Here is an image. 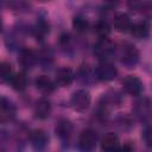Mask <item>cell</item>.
<instances>
[{
    "instance_id": "cell-14",
    "label": "cell",
    "mask_w": 152,
    "mask_h": 152,
    "mask_svg": "<svg viewBox=\"0 0 152 152\" xmlns=\"http://www.w3.org/2000/svg\"><path fill=\"white\" fill-rule=\"evenodd\" d=\"M34 86L36 88L43 93V94H50L55 90V84L53 82L46 76V75H39L34 80Z\"/></svg>"
},
{
    "instance_id": "cell-3",
    "label": "cell",
    "mask_w": 152,
    "mask_h": 152,
    "mask_svg": "<svg viewBox=\"0 0 152 152\" xmlns=\"http://www.w3.org/2000/svg\"><path fill=\"white\" fill-rule=\"evenodd\" d=\"M139 61V51L133 44H125L120 51V62L128 68L134 66Z\"/></svg>"
},
{
    "instance_id": "cell-9",
    "label": "cell",
    "mask_w": 152,
    "mask_h": 152,
    "mask_svg": "<svg viewBox=\"0 0 152 152\" xmlns=\"http://www.w3.org/2000/svg\"><path fill=\"white\" fill-rule=\"evenodd\" d=\"M15 115V106L10 101L7 100L5 96L1 97V102H0V118H1V121L5 122V121H10L14 118Z\"/></svg>"
},
{
    "instance_id": "cell-11",
    "label": "cell",
    "mask_w": 152,
    "mask_h": 152,
    "mask_svg": "<svg viewBox=\"0 0 152 152\" xmlns=\"http://www.w3.org/2000/svg\"><path fill=\"white\" fill-rule=\"evenodd\" d=\"M75 74L70 68H61L59 70H57L55 80L59 87H68L72 83Z\"/></svg>"
},
{
    "instance_id": "cell-17",
    "label": "cell",
    "mask_w": 152,
    "mask_h": 152,
    "mask_svg": "<svg viewBox=\"0 0 152 152\" xmlns=\"http://www.w3.org/2000/svg\"><path fill=\"white\" fill-rule=\"evenodd\" d=\"M11 87L17 91H23L27 87V77L24 72H17L10 80Z\"/></svg>"
},
{
    "instance_id": "cell-18",
    "label": "cell",
    "mask_w": 152,
    "mask_h": 152,
    "mask_svg": "<svg viewBox=\"0 0 152 152\" xmlns=\"http://www.w3.org/2000/svg\"><path fill=\"white\" fill-rule=\"evenodd\" d=\"M49 30H50L49 23H48L45 19L40 18V19L37 21V24H36V27H34V34H36L37 38L43 39V38L49 33Z\"/></svg>"
},
{
    "instance_id": "cell-13",
    "label": "cell",
    "mask_w": 152,
    "mask_h": 152,
    "mask_svg": "<svg viewBox=\"0 0 152 152\" xmlns=\"http://www.w3.org/2000/svg\"><path fill=\"white\" fill-rule=\"evenodd\" d=\"M51 113V103L46 99H40L34 104V116L39 120H45L50 116Z\"/></svg>"
},
{
    "instance_id": "cell-22",
    "label": "cell",
    "mask_w": 152,
    "mask_h": 152,
    "mask_svg": "<svg viewBox=\"0 0 152 152\" xmlns=\"http://www.w3.org/2000/svg\"><path fill=\"white\" fill-rule=\"evenodd\" d=\"M151 108H152V103L146 102V100H141L137 103L135 112L141 116H146V115H150L148 113H151Z\"/></svg>"
},
{
    "instance_id": "cell-4",
    "label": "cell",
    "mask_w": 152,
    "mask_h": 152,
    "mask_svg": "<svg viewBox=\"0 0 152 152\" xmlns=\"http://www.w3.org/2000/svg\"><path fill=\"white\" fill-rule=\"evenodd\" d=\"M114 51H115V44L109 38L100 39L94 45V55L100 59L108 58L114 53Z\"/></svg>"
},
{
    "instance_id": "cell-6",
    "label": "cell",
    "mask_w": 152,
    "mask_h": 152,
    "mask_svg": "<svg viewBox=\"0 0 152 152\" xmlns=\"http://www.w3.org/2000/svg\"><path fill=\"white\" fill-rule=\"evenodd\" d=\"M122 88L127 94L134 95V96L141 94L144 90L141 80L134 75H128L122 80Z\"/></svg>"
},
{
    "instance_id": "cell-12",
    "label": "cell",
    "mask_w": 152,
    "mask_h": 152,
    "mask_svg": "<svg viewBox=\"0 0 152 152\" xmlns=\"http://www.w3.org/2000/svg\"><path fill=\"white\" fill-rule=\"evenodd\" d=\"M19 63L24 68H32L37 62V55L32 49L23 48L19 51Z\"/></svg>"
},
{
    "instance_id": "cell-24",
    "label": "cell",
    "mask_w": 152,
    "mask_h": 152,
    "mask_svg": "<svg viewBox=\"0 0 152 152\" xmlns=\"http://www.w3.org/2000/svg\"><path fill=\"white\" fill-rule=\"evenodd\" d=\"M116 152H133V147L129 144H125L124 146L119 147Z\"/></svg>"
},
{
    "instance_id": "cell-15",
    "label": "cell",
    "mask_w": 152,
    "mask_h": 152,
    "mask_svg": "<svg viewBox=\"0 0 152 152\" xmlns=\"http://www.w3.org/2000/svg\"><path fill=\"white\" fill-rule=\"evenodd\" d=\"M113 25H114V28L118 32H127L132 27L131 19H129L128 14H126V13H119V14H116L115 18H114Z\"/></svg>"
},
{
    "instance_id": "cell-10",
    "label": "cell",
    "mask_w": 152,
    "mask_h": 152,
    "mask_svg": "<svg viewBox=\"0 0 152 152\" xmlns=\"http://www.w3.org/2000/svg\"><path fill=\"white\" fill-rule=\"evenodd\" d=\"M119 148V138L115 133L109 132L101 139L102 152H116Z\"/></svg>"
},
{
    "instance_id": "cell-7",
    "label": "cell",
    "mask_w": 152,
    "mask_h": 152,
    "mask_svg": "<svg viewBox=\"0 0 152 152\" xmlns=\"http://www.w3.org/2000/svg\"><path fill=\"white\" fill-rule=\"evenodd\" d=\"M28 138H30V142H31L32 147L38 152L43 151L48 146L49 137L43 129H33L30 133Z\"/></svg>"
},
{
    "instance_id": "cell-19",
    "label": "cell",
    "mask_w": 152,
    "mask_h": 152,
    "mask_svg": "<svg viewBox=\"0 0 152 152\" xmlns=\"http://www.w3.org/2000/svg\"><path fill=\"white\" fill-rule=\"evenodd\" d=\"M95 31L97 33V36L100 37V39H103V38H108L109 33H110V26L109 24L106 21V20H99L96 23V26H95Z\"/></svg>"
},
{
    "instance_id": "cell-16",
    "label": "cell",
    "mask_w": 152,
    "mask_h": 152,
    "mask_svg": "<svg viewBox=\"0 0 152 152\" xmlns=\"http://www.w3.org/2000/svg\"><path fill=\"white\" fill-rule=\"evenodd\" d=\"M131 33L137 39H145L150 34V25L147 21H139L131 27Z\"/></svg>"
},
{
    "instance_id": "cell-20",
    "label": "cell",
    "mask_w": 152,
    "mask_h": 152,
    "mask_svg": "<svg viewBox=\"0 0 152 152\" xmlns=\"http://www.w3.org/2000/svg\"><path fill=\"white\" fill-rule=\"evenodd\" d=\"M12 68H11V64L8 62H1L0 64V78L2 82H6L12 78Z\"/></svg>"
},
{
    "instance_id": "cell-21",
    "label": "cell",
    "mask_w": 152,
    "mask_h": 152,
    "mask_svg": "<svg viewBox=\"0 0 152 152\" xmlns=\"http://www.w3.org/2000/svg\"><path fill=\"white\" fill-rule=\"evenodd\" d=\"M72 27L77 32H84L88 28V21L86 18H83L81 15H76L72 19Z\"/></svg>"
},
{
    "instance_id": "cell-23",
    "label": "cell",
    "mask_w": 152,
    "mask_h": 152,
    "mask_svg": "<svg viewBox=\"0 0 152 152\" xmlns=\"http://www.w3.org/2000/svg\"><path fill=\"white\" fill-rule=\"evenodd\" d=\"M142 139L147 146L152 147V127L151 126H146L142 129Z\"/></svg>"
},
{
    "instance_id": "cell-1",
    "label": "cell",
    "mask_w": 152,
    "mask_h": 152,
    "mask_svg": "<svg viewBox=\"0 0 152 152\" xmlns=\"http://www.w3.org/2000/svg\"><path fill=\"white\" fill-rule=\"evenodd\" d=\"M97 142V134L91 128H86L81 132L77 141L78 150L81 152H93Z\"/></svg>"
},
{
    "instance_id": "cell-5",
    "label": "cell",
    "mask_w": 152,
    "mask_h": 152,
    "mask_svg": "<svg viewBox=\"0 0 152 152\" xmlns=\"http://www.w3.org/2000/svg\"><path fill=\"white\" fill-rule=\"evenodd\" d=\"M118 75V69L107 62H102L97 65V68L95 69V76L97 80L103 81V82H108L112 81Z\"/></svg>"
},
{
    "instance_id": "cell-8",
    "label": "cell",
    "mask_w": 152,
    "mask_h": 152,
    "mask_svg": "<svg viewBox=\"0 0 152 152\" xmlns=\"http://www.w3.org/2000/svg\"><path fill=\"white\" fill-rule=\"evenodd\" d=\"M55 132L59 140H62L63 142L69 141L72 133V124L66 119H61L55 127Z\"/></svg>"
},
{
    "instance_id": "cell-2",
    "label": "cell",
    "mask_w": 152,
    "mask_h": 152,
    "mask_svg": "<svg viewBox=\"0 0 152 152\" xmlns=\"http://www.w3.org/2000/svg\"><path fill=\"white\" fill-rule=\"evenodd\" d=\"M90 94L88 90L86 89H78L76 91H74V94L71 95L70 99V103L72 106V108L77 112H84L89 108L90 106Z\"/></svg>"
}]
</instances>
